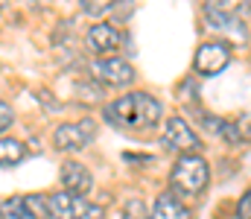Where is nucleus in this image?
<instances>
[{
	"label": "nucleus",
	"instance_id": "1",
	"mask_svg": "<svg viewBox=\"0 0 251 219\" xmlns=\"http://www.w3.org/2000/svg\"><path fill=\"white\" fill-rule=\"evenodd\" d=\"M105 120L131 138H149L146 132H152L164 120V105L152 94L131 91L105 105Z\"/></svg>",
	"mask_w": 251,
	"mask_h": 219
},
{
	"label": "nucleus",
	"instance_id": "2",
	"mask_svg": "<svg viewBox=\"0 0 251 219\" xmlns=\"http://www.w3.org/2000/svg\"><path fill=\"white\" fill-rule=\"evenodd\" d=\"M207 181H210V170H207V161H204L199 152L181 155V158L176 161L173 172H170V190L178 193L181 199H196V196H201L204 187H207Z\"/></svg>",
	"mask_w": 251,
	"mask_h": 219
},
{
	"label": "nucleus",
	"instance_id": "3",
	"mask_svg": "<svg viewBox=\"0 0 251 219\" xmlns=\"http://www.w3.org/2000/svg\"><path fill=\"white\" fill-rule=\"evenodd\" d=\"M251 15V0H204V18L216 29H237Z\"/></svg>",
	"mask_w": 251,
	"mask_h": 219
},
{
	"label": "nucleus",
	"instance_id": "4",
	"mask_svg": "<svg viewBox=\"0 0 251 219\" xmlns=\"http://www.w3.org/2000/svg\"><path fill=\"white\" fill-rule=\"evenodd\" d=\"M88 73H91V79L94 82H100V85H131L134 82V68L120 59V56H102V59H94L91 65H88Z\"/></svg>",
	"mask_w": 251,
	"mask_h": 219
},
{
	"label": "nucleus",
	"instance_id": "5",
	"mask_svg": "<svg viewBox=\"0 0 251 219\" xmlns=\"http://www.w3.org/2000/svg\"><path fill=\"white\" fill-rule=\"evenodd\" d=\"M228 65H231V47L225 41H204L196 50V59H193V68L201 76H216Z\"/></svg>",
	"mask_w": 251,
	"mask_h": 219
},
{
	"label": "nucleus",
	"instance_id": "6",
	"mask_svg": "<svg viewBox=\"0 0 251 219\" xmlns=\"http://www.w3.org/2000/svg\"><path fill=\"white\" fill-rule=\"evenodd\" d=\"M97 129L91 120H82V123H62L56 132H53V146L59 152H76L82 146H88L94 141Z\"/></svg>",
	"mask_w": 251,
	"mask_h": 219
},
{
	"label": "nucleus",
	"instance_id": "7",
	"mask_svg": "<svg viewBox=\"0 0 251 219\" xmlns=\"http://www.w3.org/2000/svg\"><path fill=\"white\" fill-rule=\"evenodd\" d=\"M164 146L181 155H193L201 149V138L190 129V123H184L181 117H170L167 129H164Z\"/></svg>",
	"mask_w": 251,
	"mask_h": 219
},
{
	"label": "nucleus",
	"instance_id": "8",
	"mask_svg": "<svg viewBox=\"0 0 251 219\" xmlns=\"http://www.w3.org/2000/svg\"><path fill=\"white\" fill-rule=\"evenodd\" d=\"M85 47L102 59V56H114L117 47H120V32L111 26V24H94L88 32H85Z\"/></svg>",
	"mask_w": 251,
	"mask_h": 219
},
{
	"label": "nucleus",
	"instance_id": "9",
	"mask_svg": "<svg viewBox=\"0 0 251 219\" xmlns=\"http://www.w3.org/2000/svg\"><path fill=\"white\" fill-rule=\"evenodd\" d=\"M149 219H193V211H190L187 199H181L173 190H164V193H158Z\"/></svg>",
	"mask_w": 251,
	"mask_h": 219
},
{
	"label": "nucleus",
	"instance_id": "10",
	"mask_svg": "<svg viewBox=\"0 0 251 219\" xmlns=\"http://www.w3.org/2000/svg\"><path fill=\"white\" fill-rule=\"evenodd\" d=\"M85 202H82V196H73V193H53V196H47V219H82L85 214Z\"/></svg>",
	"mask_w": 251,
	"mask_h": 219
},
{
	"label": "nucleus",
	"instance_id": "11",
	"mask_svg": "<svg viewBox=\"0 0 251 219\" xmlns=\"http://www.w3.org/2000/svg\"><path fill=\"white\" fill-rule=\"evenodd\" d=\"M62 184H64V190L73 193V196H88L91 187H94V175H91V170L85 164L64 161L62 164Z\"/></svg>",
	"mask_w": 251,
	"mask_h": 219
},
{
	"label": "nucleus",
	"instance_id": "12",
	"mask_svg": "<svg viewBox=\"0 0 251 219\" xmlns=\"http://www.w3.org/2000/svg\"><path fill=\"white\" fill-rule=\"evenodd\" d=\"M0 219H35V214L26 205V196H12L0 202Z\"/></svg>",
	"mask_w": 251,
	"mask_h": 219
},
{
	"label": "nucleus",
	"instance_id": "13",
	"mask_svg": "<svg viewBox=\"0 0 251 219\" xmlns=\"http://www.w3.org/2000/svg\"><path fill=\"white\" fill-rule=\"evenodd\" d=\"M26 158V146L15 138H0V167H15Z\"/></svg>",
	"mask_w": 251,
	"mask_h": 219
},
{
	"label": "nucleus",
	"instance_id": "14",
	"mask_svg": "<svg viewBox=\"0 0 251 219\" xmlns=\"http://www.w3.org/2000/svg\"><path fill=\"white\" fill-rule=\"evenodd\" d=\"M123 219H149V214H146L140 199H131V202H126V208H123Z\"/></svg>",
	"mask_w": 251,
	"mask_h": 219
},
{
	"label": "nucleus",
	"instance_id": "15",
	"mask_svg": "<svg viewBox=\"0 0 251 219\" xmlns=\"http://www.w3.org/2000/svg\"><path fill=\"white\" fill-rule=\"evenodd\" d=\"M234 126H237V138L240 141H251V111H243L234 120Z\"/></svg>",
	"mask_w": 251,
	"mask_h": 219
},
{
	"label": "nucleus",
	"instance_id": "16",
	"mask_svg": "<svg viewBox=\"0 0 251 219\" xmlns=\"http://www.w3.org/2000/svg\"><path fill=\"white\" fill-rule=\"evenodd\" d=\"M111 6H114V0H82V9H85L88 15H94V18L102 15V12L111 9Z\"/></svg>",
	"mask_w": 251,
	"mask_h": 219
},
{
	"label": "nucleus",
	"instance_id": "17",
	"mask_svg": "<svg viewBox=\"0 0 251 219\" xmlns=\"http://www.w3.org/2000/svg\"><path fill=\"white\" fill-rule=\"evenodd\" d=\"M12 123H15V111H12V105H9V102H3V99H0V132H6Z\"/></svg>",
	"mask_w": 251,
	"mask_h": 219
},
{
	"label": "nucleus",
	"instance_id": "18",
	"mask_svg": "<svg viewBox=\"0 0 251 219\" xmlns=\"http://www.w3.org/2000/svg\"><path fill=\"white\" fill-rule=\"evenodd\" d=\"M237 217L240 219H251V190H246L243 199L237 202Z\"/></svg>",
	"mask_w": 251,
	"mask_h": 219
},
{
	"label": "nucleus",
	"instance_id": "19",
	"mask_svg": "<svg viewBox=\"0 0 251 219\" xmlns=\"http://www.w3.org/2000/svg\"><path fill=\"white\" fill-rule=\"evenodd\" d=\"M82 219H105L102 205H88V208H85V214H82Z\"/></svg>",
	"mask_w": 251,
	"mask_h": 219
},
{
	"label": "nucleus",
	"instance_id": "20",
	"mask_svg": "<svg viewBox=\"0 0 251 219\" xmlns=\"http://www.w3.org/2000/svg\"><path fill=\"white\" fill-rule=\"evenodd\" d=\"M0 3H3V0H0Z\"/></svg>",
	"mask_w": 251,
	"mask_h": 219
}]
</instances>
